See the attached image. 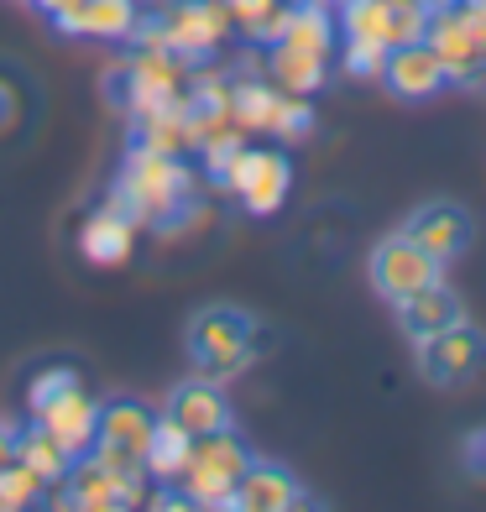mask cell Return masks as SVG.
Returning a JSON list of instances; mask_svg holds the SVG:
<instances>
[{
    "mask_svg": "<svg viewBox=\"0 0 486 512\" xmlns=\"http://www.w3.org/2000/svg\"><path fill=\"white\" fill-rule=\"evenodd\" d=\"M16 460L27 465V471H32L42 486H48V492H58L63 476H68V465H74V460H68V450L58 445V439H53L48 429L37 424V418L16 434Z\"/></svg>",
    "mask_w": 486,
    "mask_h": 512,
    "instance_id": "obj_26",
    "label": "cell"
},
{
    "mask_svg": "<svg viewBox=\"0 0 486 512\" xmlns=\"http://www.w3.org/2000/svg\"><path fill=\"white\" fill-rule=\"evenodd\" d=\"M424 42L455 84H476L486 74V16L471 0H439V6H429Z\"/></svg>",
    "mask_w": 486,
    "mask_h": 512,
    "instance_id": "obj_5",
    "label": "cell"
},
{
    "mask_svg": "<svg viewBox=\"0 0 486 512\" xmlns=\"http://www.w3.org/2000/svg\"><path fill=\"white\" fill-rule=\"evenodd\" d=\"M220 189L236 199L246 215H277V209L288 204V189H293V162L288 152H277V147H241L236 162L225 168L220 178Z\"/></svg>",
    "mask_w": 486,
    "mask_h": 512,
    "instance_id": "obj_6",
    "label": "cell"
},
{
    "mask_svg": "<svg viewBox=\"0 0 486 512\" xmlns=\"http://www.w3.org/2000/svg\"><path fill=\"white\" fill-rule=\"evenodd\" d=\"M267 79L283 89V95H319L324 79H330V58L298 53L288 42H267Z\"/></svg>",
    "mask_w": 486,
    "mask_h": 512,
    "instance_id": "obj_24",
    "label": "cell"
},
{
    "mask_svg": "<svg viewBox=\"0 0 486 512\" xmlns=\"http://www.w3.org/2000/svg\"><path fill=\"white\" fill-rule=\"evenodd\" d=\"M115 204L136 220V230H173L194 215L199 199V173L189 168V157H168V152H147L131 147L115 178Z\"/></svg>",
    "mask_w": 486,
    "mask_h": 512,
    "instance_id": "obj_1",
    "label": "cell"
},
{
    "mask_svg": "<svg viewBox=\"0 0 486 512\" xmlns=\"http://www.w3.org/2000/svg\"><path fill=\"white\" fill-rule=\"evenodd\" d=\"M136 251V220L126 215L115 199H105L100 209H89L79 225V256L89 267H126Z\"/></svg>",
    "mask_w": 486,
    "mask_h": 512,
    "instance_id": "obj_14",
    "label": "cell"
},
{
    "mask_svg": "<svg viewBox=\"0 0 486 512\" xmlns=\"http://www.w3.org/2000/svg\"><path fill=\"white\" fill-rule=\"evenodd\" d=\"M382 84L392 89L398 100H434L439 89L450 84V74H445V63L434 58V48L419 37V42H403V48H392L387 53V63H382Z\"/></svg>",
    "mask_w": 486,
    "mask_h": 512,
    "instance_id": "obj_16",
    "label": "cell"
},
{
    "mask_svg": "<svg viewBox=\"0 0 486 512\" xmlns=\"http://www.w3.org/2000/svg\"><path fill=\"white\" fill-rule=\"evenodd\" d=\"M335 27H340V37H366L392 53L403 42L424 37L429 6L424 0H335Z\"/></svg>",
    "mask_w": 486,
    "mask_h": 512,
    "instance_id": "obj_7",
    "label": "cell"
},
{
    "mask_svg": "<svg viewBox=\"0 0 486 512\" xmlns=\"http://www.w3.org/2000/svg\"><path fill=\"white\" fill-rule=\"evenodd\" d=\"M403 236H408L413 246H424L434 262L445 267V262H455V256L471 251V241H476V215H471L466 204H455V199H429V204H419V209L408 215Z\"/></svg>",
    "mask_w": 486,
    "mask_h": 512,
    "instance_id": "obj_12",
    "label": "cell"
},
{
    "mask_svg": "<svg viewBox=\"0 0 486 512\" xmlns=\"http://www.w3.org/2000/svg\"><path fill=\"white\" fill-rule=\"evenodd\" d=\"M460 465H466V476L486 481V429H476L466 445H460Z\"/></svg>",
    "mask_w": 486,
    "mask_h": 512,
    "instance_id": "obj_32",
    "label": "cell"
},
{
    "mask_svg": "<svg viewBox=\"0 0 486 512\" xmlns=\"http://www.w3.org/2000/svg\"><path fill=\"white\" fill-rule=\"evenodd\" d=\"M131 147L168 152V157H189V152H194V110H189V100L162 105V110H152V115H136V142H131Z\"/></svg>",
    "mask_w": 486,
    "mask_h": 512,
    "instance_id": "obj_22",
    "label": "cell"
},
{
    "mask_svg": "<svg viewBox=\"0 0 486 512\" xmlns=\"http://www.w3.org/2000/svg\"><path fill=\"white\" fill-rule=\"evenodd\" d=\"M277 42H288L298 53H314V58H335L340 27H335L330 0H288V21L277 32Z\"/></svg>",
    "mask_w": 486,
    "mask_h": 512,
    "instance_id": "obj_20",
    "label": "cell"
},
{
    "mask_svg": "<svg viewBox=\"0 0 486 512\" xmlns=\"http://www.w3.org/2000/svg\"><path fill=\"white\" fill-rule=\"evenodd\" d=\"M304 486L288 465H272V460H251L241 481H236V502L241 512H288V507H304Z\"/></svg>",
    "mask_w": 486,
    "mask_h": 512,
    "instance_id": "obj_18",
    "label": "cell"
},
{
    "mask_svg": "<svg viewBox=\"0 0 486 512\" xmlns=\"http://www.w3.org/2000/svg\"><path fill=\"white\" fill-rule=\"evenodd\" d=\"M398 324H403V335L419 345V340H429L434 330H445V324H455V319H466V304H460V293L445 283V277H434V283H424L419 293H408V298H398Z\"/></svg>",
    "mask_w": 486,
    "mask_h": 512,
    "instance_id": "obj_19",
    "label": "cell"
},
{
    "mask_svg": "<svg viewBox=\"0 0 486 512\" xmlns=\"http://www.w3.org/2000/svg\"><path fill=\"white\" fill-rule=\"evenodd\" d=\"M366 272H372V288L387 298V304H398V298L419 293L424 283H434V277H445V267H439L424 246H413L403 230L372 246V262H366Z\"/></svg>",
    "mask_w": 486,
    "mask_h": 512,
    "instance_id": "obj_13",
    "label": "cell"
},
{
    "mask_svg": "<svg viewBox=\"0 0 486 512\" xmlns=\"http://www.w3.org/2000/svg\"><path fill=\"white\" fill-rule=\"evenodd\" d=\"M251 465L246 445L230 429L220 434H199L194 445H189V460H183V471H178V492L189 507H230L236 502V481L241 471Z\"/></svg>",
    "mask_w": 486,
    "mask_h": 512,
    "instance_id": "obj_3",
    "label": "cell"
},
{
    "mask_svg": "<svg viewBox=\"0 0 486 512\" xmlns=\"http://www.w3.org/2000/svg\"><path fill=\"white\" fill-rule=\"evenodd\" d=\"M246 147V131H230V136H215V142H204L199 157H204V173H210L215 183L225 178V168L236 162V152Z\"/></svg>",
    "mask_w": 486,
    "mask_h": 512,
    "instance_id": "obj_31",
    "label": "cell"
},
{
    "mask_svg": "<svg viewBox=\"0 0 486 512\" xmlns=\"http://www.w3.org/2000/svg\"><path fill=\"white\" fill-rule=\"evenodd\" d=\"M434 6H439V0H434Z\"/></svg>",
    "mask_w": 486,
    "mask_h": 512,
    "instance_id": "obj_37",
    "label": "cell"
},
{
    "mask_svg": "<svg viewBox=\"0 0 486 512\" xmlns=\"http://www.w3.org/2000/svg\"><path fill=\"white\" fill-rule=\"evenodd\" d=\"M11 460H16V429L0 418V465H11Z\"/></svg>",
    "mask_w": 486,
    "mask_h": 512,
    "instance_id": "obj_35",
    "label": "cell"
},
{
    "mask_svg": "<svg viewBox=\"0 0 486 512\" xmlns=\"http://www.w3.org/2000/svg\"><path fill=\"white\" fill-rule=\"evenodd\" d=\"M382 63H387V48H382V42L340 37V68H345L351 79H382Z\"/></svg>",
    "mask_w": 486,
    "mask_h": 512,
    "instance_id": "obj_29",
    "label": "cell"
},
{
    "mask_svg": "<svg viewBox=\"0 0 486 512\" xmlns=\"http://www.w3.org/2000/svg\"><path fill=\"white\" fill-rule=\"evenodd\" d=\"M189 445H194V439L183 434L168 413H157V424H152V434H147V450H142V471H147V481L173 486L178 471H183V460H189Z\"/></svg>",
    "mask_w": 486,
    "mask_h": 512,
    "instance_id": "obj_25",
    "label": "cell"
},
{
    "mask_svg": "<svg viewBox=\"0 0 486 512\" xmlns=\"http://www.w3.org/2000/svg\"><path fill=\"white\" fill-rule=\"evenodd\" d=\"M136 21H142L136 0H84L58 32L63 37H89V42H126Z\"/></svg>",
    "mask_w": 486,
    "mask_h": 512,
    "instance_id": "obj_21",
    "label": "cell"
},
{
    "mask_svg": "<svg viewBox=\"0 0 486 512\" xmlns=\"http://www.w3.org/2000/svg\"><path fill=\"white\" fill-rule=\"evenodd\" d=\"M162 413H168L189 439L230 429V398H225V387L210 382V377H194V382L173 387V398H168V408H162Z\"/></svg>",
    "mask_w": 486,
    "mask_h": 512,
    "instance_id": "obj_17",
    "label": "cell"
},
{
    "mask_svg": "<svg viewBox=\"0 0 486 512\" xmlns=\"http://www.w3.org/2000/svg\"><path fill=\"white\" fill-rule=\"evenodd\" d=\"M162 27H168V48L183 63H210L236 37V21H230L225 0H173Z\"/></svg>",
    "mask_w": 486,
    "mask_h": 512,
    "instance_id": "obj_10",
    "label": "cell"
},
{
    "mask_svg": "<svg viewBox=\"0 0 486 512\" xmlns=\"http://www.w3.org/2000/svg\"><path fill=\"white\" fill-rule=\"evenodd\" d=\"M257 319L246 309H230V304H210L189 319V356H194V371L210 382H236L241 371L257 361Z\"/></svg>",
    "mask_w": 486,
    "mask_h": 512,
    "instance_id": "obj_2",
    "label": "cell"
},
{
    "mask_svg": "<svg viewBox=\"0 0 486 512\" xmlns=\"http://www.w3.org/2000/svg\"><path fill=\"white\" fill-rule=\"evenodd\" d=\"M32 6H37L42 16H48V21H53V27H63V21H68V16H74L79 6H84V0H32Z\"/></svg>",
    "mask_w": 486,
    "mask_h": 512,
    "instance_id": "obj_34",
    "label": "cell"
},
{
    "mask_svg": "<svg viewBox=\"0 0 486 512\" xmlns=\"http://www.w3.org/2000/svg\"><path fill=\"white\" fill-rule=\"evenodd\" d=\"M32 418H37V424L68 450V460H79V455L95 450V434H100V403L89 398L84 387L58 392V398L42 408V413H32Z\"/></svg>",
    "mask_w": 486,
    "mask_h": 512,
    "instance_id": "obj_15",
    "label": "cell"
},
{
    "mask_svg": "<svg viewBox=\"0 0 486 512\" xmlns=\"http://www.w3.org/2000/svg\"><path fill=\"white\" fill-rule=\"evenodd\" d=\"M225 11L246 42H277L288 21V0H225Z\"/></svg>",
    "mask_w": 486,
    "mask_h": 512,
    "instance_id": "obj_27",
    "label": "cell"
},
{
    "mask_svg": "<svg viewBox=\"0 0 486 512\" xmlns=\"http://www.w3.org/2000/svg\"><path fill=\"white\" fill-rule=\"evenodd\" d=\"M277 105H283V89L272 79H230V121H236L246 136H272V121H277Z\"/></svg>",
    "mask_w": 486,
    "mask_h": 512,
    "instance_id": "obj_23",
    "label": "cell"
},
{
    "mask_svg": "<svg viewBox=\"0 0 486 512\" xmlns=\"http://www.w3.org/2000/svg\"><path fill=\"white\" fill-rule=\"evenodd\" d=\"M471 6H476V11H481V16H486V0H471Z\"/></svg>",
    "mask_w": 486,
    "mask_h": 512,
    "instance_id": "obj_36",
    "label": "cell"
},
{
    "mask_svg": "<svg viewBox=\"0 0 486 512\" xmlns=\"http://www.w3.org/2000/svg\"><path fill=\"white\" fill-rule=\"evenodd\" d=\"M481 79H486V74H481Z\"/></svg>",
    "mask_w": 486,
    "mask_h": 512,
    "instance_id": "obj_38",
    "label": "cell"
},
{
    "mask_svg": "<svg viewBox=\"0 0 486 512\" xmlns=\"http://www.w3.org/2000/svg\"><path fill=\"white\" fill-rule=\"evenodd\" d=\"M157 424V413L131 403V398H115L100 408V434H95V455L100 465H110L115 476H147L142 471V450H147V434Z\"/></svg>",
    "mask_w": 486,
    "mask_h": 512,
    "instance_id": "obj_11",
    "label": "cell"
},
{
    "mask_svg": "<svg viewBox=\"0 0 486 512\" xmlns=\"http://www.w3.org/2000/svg\"><path fill=\"white\" fill-rule=\"evenodd\" d=\"M68 387H79V371H74V366H42L37 377L27 382V408L42 413V408H48L58 392H68Z\"/></svg>",
    "mask_w": 486,
    "mask_h": 512,
    "instance_id": "obj_30",
    "label": "cell"
},
{
    "mask_svg": "<svg viewBox=\"0 0 486 512\" xmlns=\"http://www.w3.org/2000/svg\"><path fill=\"white\" fill-rule=\"evenodd\" d=\"M189 68L194 63H183L173 48H136L121 63V74H115V100H121L131 121L162 105H178V100H189Z\"/></svg>",
    "mask_w": 486,
    "mask_h": 512,
    "instance_id": "obj_4",
    "label": "cell"
},
{
    "mask_svg": "<svg viewBox=\"0 0 486 512\" xmlns=\"http://www.w3.org/2000/svg\"><path fill=\"white\" fill-rule=\"evenodd\" d=\"M16 115H21L16 84H11V74H0V136H6V131H16Z\"/></svg>",
    "mask_w": 486,
    "mask_h": 512,
    "instance_id": "obj_33",
    "label": "cell"
},
{
    "mask_svg": "<svg viewBox=\"0 0 486 512\" xmlns=\"http://www.w3.org/2000/svg\"><path fill=\"white\" fill-rule=\"evenodd\" d=\"M147 497V476H115L110 465L95 455H79L68 465V476L58 486L53 507H79V512H121V507H142Z\"/></svg>",
    "mask_w": 486,
    "mask_h": 512,
    "instance_id": "obj_9",
    "label": "cell"
},
{
    "mask_svg": "<svg viewBox=\"0 0 486 512\" xmlns=\"http://www.w3.org/2000/svg\"><path fill=\"white\" fill-rule=\"evenodd\" d=\"M42 497H48V486H42L27 465L11 460L0 465V512H21V507H37Z\"/></svg>",
    "mask_w": 486,
    "mask_h": 512,
    "instance_id": "obj_28",
    "label": "cell"
},
{
    "mask_svg": "<svg viewBox=\"0 0 486 512\" xmlns=\"http://www.w3.org/2000/svg\"><path fill=\"white\" fill-rule=\"evenodd\" d=\"M486 371V330H476L471 319H455L445 330H434L429 340H419V377L429 387H466Z\"/></svg>",
    "mask_w": 486,
    "mask_h": 512,
    "instance_id": "obj_8",
    "label": "cell"
}]
</instances>
